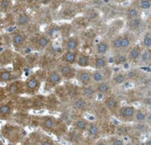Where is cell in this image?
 Returning <instances> with one entry per match:
<instances>
[{"instance_id":"cell-20","label":"cell","mask_w":151,"mask_h":145,"mask_svg":"<svg viewBox=\"0 0 151 145\" xmlns=\"http://www.w3.org/2000/svg\"><path fill=\"white\" fill-rule=\"evenodd\" d=\"M23 87H24L23 82H20V81H17V82H13V83L10 85L9 90H10L11 92H13V93H18L19 90H20L21 89H23Z\"/></svg>"},{"instance_id":"cell-29","label":"cell","mask_w":151,"mask_h":145,"mask_svg":"<svg viewBox=\"0 0 151 145\" xmlns=\"http://www.w3.org/2000/svg\"><path fill=\"white\" fill-rule=\"evenodd\" d=\"M140 24V21L139 19H132V21H130V28L132 29H136L139 28Z\"/></svg>"},{"instance_id":"cell-25","label":"cell","mask_w":151,"mask_h":145,"mask_svg":"<svg viewBox=\"0 0 151 145\" xmlns=\"http://www.w3.org/2000/svg\"><path fill=\"white\" fill-rule=\"evenodd\" d=\"M134 118H135L136 121H138V122H143L146 119L147 116H146V114L142 111H138V112H135Z\"/></svg>"},{"instance_id":"cell-30","label":"cell","mask_w":151,"mask_h":145,"mask_svg":"<svg viewBox=\"0 0 151 145\" xmlns=\"http://www.w3.org/2000/svg\"><path fill=\"white\" fill-rule=\"evenodd\" d=\"M130 41L127 37H122L120 41V49H125L129 46Z\"/></svg>"},{"instance_id":"cell-39","label":"cell","mask_w":151,"mask_h":145,"mask_svg":"<svg viewBox=\"0 0 151 145\" xmlns=\"http://www.w3.org/2000/svg\"><path fill=\"white\" fill-rule=\"evenodd\" d=\"M95 145H106V143L104 141H99Z\"/></svg>"},{"instance_id":"cell-7","label":"cell","mask_w":151,"mask_h":145,"mask_svg":"<svg viewBox=\"0 0 151 145\" xmlns=\"http://www.w3.org/2000/svg\"><path fill=\"white\" fill-rule=\"evenodd\" d=\"M62 81V77L60 76L58 70H52L51 71L46 78V85L48 87H55L58 84H60Z\"/></svg>"},{"instance_id":"cell-17","label":"cell","mask_w":151,"mask_h":145,"mask_svg":"<svg viewBox=\"0 0 151 145\" xmlns=\"http://www.w3.org/2000/svg\"><path fill=\"white\" fill-rule=\"evenodd\" d=\"M95 90L99 93V94H106L108 93L109 90H110V85L109 82H99L97 83V86H96V89Z\"/></svg>"},{"instance_id":"cell-21","label":"cell","mask_w":151,"mask_h":145,"mask_svg":"<svg viewBox=\"0 0 151 145\" xmlns=\"http://www.w3.org/2000/svg\"><path fill=\"white\" fill-rule=\"evenodd\" d=\"M87 127H88V123L85 119H78L75 123L76 129L79 131H85L87 128Z\"/></svg>"},{"instance_id":"cell-28","label":"cell","mask_w":151,"mask_h":145,"mask_svg":"<svg viewBox=\"0 0 151 145\" xmlns=\"http://www.w3.org/2000/svg\"><path fill=\"white\" fill-rule=\"evenodd\" d=\"M139 55H140V52H139V50L138 48H134V49H132V50L130 51V58H131L132 59H136V58H138L139 57Z\"/></svg>"},{"instance_id":"cell-14","label":"cell","mask_w":151,"mask_h":145,"mask_svg":"<svg viewBox=\"0 0 151 145\" xmlns=\"http://www.w3.org/2000/svg\"><path fill=\"white\" fill-rule=\"evenodd\" d=\"M95 91L96 90L90 85L84 86L82 88V96L85 99H91L94 97Z\"/></svg>"},{"instance_id":"cell-38","label":"cell","mask_w":151,"mask_h":145,"mask_svg":"<svg viewBox=\"0 0 151 145\" xmlns=\"http://www.w3.org/2000/svg\"><path fill=\"white\" fill-rule=\"evenodd\" d=\"M42 145H53V144H52V142H51L49 141H44L42 143Z\"/></svg>"},{"instance_id":"cell-26","label":"cell","mask_w":151,"mask_h":145,"mask_svg":"<svg viewBox=\"0 0 151 145\" xmlns=\"http://www.w3.org/2000/svg\"><path fill=\"white\" fill-rule=\"evenodd\" d=\"M113 81H114L115 84H117V85L123 84V83L125 82V76H124L123 74H117V75L114 77Z\"/></svg>"},{"instance_id":"cell-34","label":"cell","mask_w":151,"mask_h":145,"mask_svg":"<svg viewBox=\"0 0 151 145\" xmlns=\"http://www.w3.org/2000/svg\"><path fill=\"white\" fill-rule=\"evenodd\" d=\"M143 42H144V44L146 46H150L151 45V36L149 35H146L145 37H144Z\"/></svg>"},{"instance_id":"cell-37","label":"cell","mask_w":151,"mask_h":145,"mask_svg":"<svg viewBox=\"0 0 151 145\" xmlns=\"http://www.w3.org/2000/svg\"><path fill=\"white\" fill-rule=\"evenodd\" d=\"M149 58V53L148 52H144V54H143V56H142V59L144 60V61H146V60H147Z\"/></svg>"},{"instance_id":"cell-10","label":"cell","mask_w":151,"mask_h":145,"mask_svg":"<svg viewBox=\"0 0 151 145\" xmlns=\"http://www.w3.org/2000/svg\"><path fill=\"white\" fill-rule=\"evenodd\" d=\"M108 60L106 59L105 57H103L102 55H97L93 58V59H91V65L96 69V70H101V69H104L107 65H108Z\"/></svg>"},{"instance_id":"cell-3","label":"cell","mask_w":151,"mask_h":145,"mask_svg":"<svg viewBox=\"0 0 151 145\" xmlns=\"http://www.w3.org/2000/svg\"><path fill=\"white\" fill-rule=\"evenodd\" d=\"M75 77L83 86H87L92 82V72L86 68H80L76 72Z\"/></svg>"},{"instance_id":"cell-19","label":"cell","mask_w":151,"mask_h":145,"mask_svg":"<svg viewBox=\"0 0 151 145\" xmlns=\"http://www.w3.org/2000/svg\"><path fill=\"white\" fill-rule=\"evenodd\" d=\"M74 108L77 109V110H83L85 109L86 105V101L84 97H79L78 99H76L74 101Z\"/></svg>"},{"instance_id":"cell-24","label":"cell","mask_w":151,"mask_h":145,"mask_svg":"<svg viewBox=\"0 0 151 145\" xmlns=\"http://www.w3.org/2000/svg\"><path fill=\"white\" fill-rule=\"evenodd\" d=\"M87 133L90 136H96L99 134V127L95 124H91L87 127Z\"/></svg>"},{"instance_id":"cell-5","label":"cell","mask_w":151,"mask_h":145,"mask_svg":"<svg viewBox=\"0 0 151 145\" xmlns=\"http://www.w3.org/2000/svg\"><path fill=\"white\" fill-rule=\"evenodd\" d=\"M51 39L45 34H40L37 36L33 40V46L36 50H44L48 47L51 43Z\"/></svg>"},{"instance_id":"cell-12","label":"cell","mask_w":151,"mask_h":145,"mask_svg":"<svg viewBox=\"0 0 151 145\" xmlns=\"http://www.w3.org/2000/svg\"><path fill=\"white\" fill-rule=\"evenodd\" d=\"M109 50V44L107 41H100L95 46V52L97 55H105Z\"/></svg>"},{"instance_id":"cell-1","label":"cell","mask_w":151,"mask_h":145,"mask_svg":"<svg viewBox=\"0 0 151 145\" xmlns=\"http://www.w3.org/2000/svg\"><path fill=\"white\" fill-rule=\"evenodd\" d=\"M28 43V36L22 30L15 31L12 36V44L16 50H22Z\"/></svg>"},{"instance_id":"cell-8","label":"cell","mask_w":151,"mask_h":145,"mask_svg":"<svg viewBox=\"0 0 151 145\" xmlns=\"http://www.w3.org/2000/svg\"><path fill=\"white\" fill-rule=\"evenodd\" d=\"M78 51H71V50H65L62 54V62L74 65L77 63V58L78 55Z\"/></svg>"},{"instance_id":"cell-41","label":"cell","mask_w":151,"mask_h":145,"mask_svg":"<svg viewBox=\"0 0 151 145\" xmlns=\"http://www.w3.org/2000/svg\"><path fill=\"white\" fill-rule=\"evenodd\" d=\"M146 145H151V139H149L146 141Z\"/></svg>"},{"instance_id":"cell-4","label":"cell","mask_w":151,"mask_h":145,"mask_svg":"<svg viewBox=\"0 0 151 145\" xmlns=\"http://www.w3.org/2000/svg\"><path fill=\"white\" fill-rule=\"evenodd\" d=\"M80 45H81V41L79 37L77 36H69L63 42V47L65 50L78 51Z\"/></svg>"},{"instance_id":"cell-16","label":"cell","mask_w":151,"mask_h":145,"mask_svg":"<svg viewBox=\"0 0 151 145\" xmlns=\"http://www.w3.org/2000/svg\"><path fill=\"white\" fill-rule=\"evenodd\" d=\"M29 21H30V18L26 13L20 14L19 16L17 17V20H16L17 25L19 27H25L29 23Z\"/></svg>"},{"instance_id":"cell-9","label":"cell","mask_w":151,"mask_h":145,"mask_svg":"<svg viewBox=\"0 0 151 145\" xmlns=\"http://www.w3.org/2000/svg\"><path fill=\"white\" fill-rule=\"evenodd\" d=\"M76 64L81 68H86L91 65V57L86 52L79 51Z\"/></svg>"},{"instance_id":"cell-42","label":"cell","mask_w":151,"mask_h":145,"mask_svg":"<svg viewBox=\"0 0 151 145\" xmlns=\"http://www.w3.org/2000/svg\"><path fill=\"white\" fill-rule=\"evenodd\" d=\"M150 24H151V21H150Z\"/></svg>"},{"instance_id":"cell-13","label":"cell","mask_w":151,"mask_h":145,"mask_svg":"<svg viewBox=\"0 0 151 145\" xmlns=\"http://www.w3.org/2000/svg\"><path fill=\"white\" fill-rule=\"evenodd\" d=\"M135 108L133 106H124L121 109V116L124 119H132L135 115Z\"/></svg>"},{"instance_id":"cell-6","label":"cell","mask_w":151,"mask_h":145,"mask_svg":"<svg viewBox=\"0 0 151 145\" xmlns=\"http://www.w3.org/2000/svg\"><path fill=\"white\" fill-rule=\"evenodd\" d=\"M40 85V82L39 79L36 76V75H32L29 78H28V80L25 82L24 83V88L27 93H35Z\"/></svg>"},{"instance_id":"cell-36","label":"cell","mask_w":151,"mask_h":145,"mask_svg":"<svg viewBox=\"0 0 151 145\" xmlns=\"http://www.w3.org/2000/svg\"><path fill=\"white\" fill-rule=\"evenodd\" d=\"M117 61H118V63H124L126 61V58L123 55H120L117 58Z\"/></svg>"},{"instance_id":"cell-27","label":"cell","mask_w":151,"mask_h":145,"mask_svg":"<svg viewBox=\"0 0 151 145\" xmlns=\"http://www.w3.org/2000/svg\"><path fill=\"white\" fill-rule=\"evenodd\" d=\"M11 112V106L9 104H3L0 106V115H7Z\"/></svg>"},{"instance_id":"cell-15","label":"cell","mask_w":151,"mask_h":145,"mask_svg":"<svg viewBox=\"0 0 151 145\" xmlns=\"http://www.w3.org/2000/svg\"><path fill=\"white\" fill-rule=\"evenodd\" d=\"M104 81H105V75L102 72V69L95 70L92 72V82H94L95 83H99Z\"/></svg>"},{"instance_id":"cell-33","label":"cell","mask_w":151,"mask_h":145,"mask_svg":"<svg viewBox=\"0 0 151 145\" xmlns=\"http://www.w3.org/2000/svg\"><path fill=\"white\" fill-rule=\"evenodd\" d=\"M120 41H121V38L120 37H117L116 39L113 40L112 42V45L115 49H120Z\"/></svg>"},{"instance_id":"cell-22","label":"cell","mask_w":151,"mask_h":145,"mask_svg":"<svg viewBox=\"0 0 151 145\" xmlns=\"http://www.w3.org/2000/svg\"><path fill=\"white\" fill-rule=\"evenodd\" d=\"M55 124L56 123H55L54 119L51 118V117H47L44 120V127L48 130H52L55 127Z\"/></svg>"},{"instance_id":"cell-2","label":"cell","mask_w":151,"mask_h":145,"mask_svg":"<svg viewBox=\"0 0 151 145\" xmlns=\"http://www.w3.org/2000/svg\"><path fill=\"white\" fill-rule=\"evenodd\" d=\"M58 72H60V75L62 77V79L71 80V79L75 78L77 69H76L71 65H68V64H66V63H63L62 62L58 66Z\"/></svg>"},{"instance_id":"cell-23","label":"cell","mask_w":151,"mask_h":145,"mask_svg":"<svg viewBox=\"0 0 151 145\" xmlns=\"http://www.w3.org/2000/svg\"><path fill=\"white\" fill-rule=\"evenodd\" d=\"M105 105H106V107H107L109 110L112 111V110H115V109L116 108V106H117V102H116V100L114 99V98H108V99L105 101Z\"/></svg>"},{"instance_id":"cell-11","label":"cell","mask_w":151,"mask_h":145,"mask_svg":"<svg viewBox=\"0 0 151 145\" xmlns=\"http://www.w3.org/2000/svg\"><path fill=\"white\" fill-rule=\"evenodd\" d=\"M60 28L59 26L55 25V24H52V25H49L46 28H45V35H46L51 40H53L55 38H57L60 35Z\"/></svg>"},{"instance_id":"cell-35","label":"cell","mask_w":151,"mask_h":145,"mask_svg":"<svg viewBox=\"0 0 151 145\" xmlns=\"http://www.w3.org/2000/svg\"><path fill=\"white\" fill-rule=\"evenodd\" d=\"M112 145H124V141L121 139H114L112 141Z\"/></svg>"},{"instance_id":"cell-18","label":"cell","mask_w":151,"mask_h":145,"mask_svg":"<svg viewBox=\"0 0 151 145\" xmlns=\"http://www.w3.org/2000/svg\"><path fill=\"white\" fill-rule=\"evenodd\" d=\"M12 72L7 69L0 70V82H8L12 80Z\"/></svg>"},{"instance_id":"cell-31","label":"cell","mask_w":151,"mask_h":145,"mask_svg":"<svg viewBox=\"0 0 151 145\" xmlns=\"http://www.w3.org/2000/svg\"><path fill=\"white\" fill-rule=\"evenodd\" d=\"M137 15H138V13H137V11H136L135 9L131 8V9L128 11V17H129L130 19H135Z\"/></svg>"},{"instance_id":"cell-32","label":"cell","mask_w":151,"mask_h":145,"mask_svg":"<svg viewBox=\"0 0 151 145\" xmlns=\"http://www.w3.org/2000/svg\"><path fill=\"white\" fill-rule=\"evenodd\" d=\"M140 6L143 9H148V8H150L151 4L148 0H142V1L140 2Z\"/></svg>"},{"instance_id":"cell-40","label":"cell","mask_w":151,"mask_h":145,"mask_svg":"<svg viewBox=\"0 0 151 145\" xmlns=\"http://www.w3.org/2000/svg\"><path fill=\"white\" fill-rule=\"evenodd\" d=\"M147 120H148V122L151 123V112L147 115Z\"/></svg>"}]
</instances>
